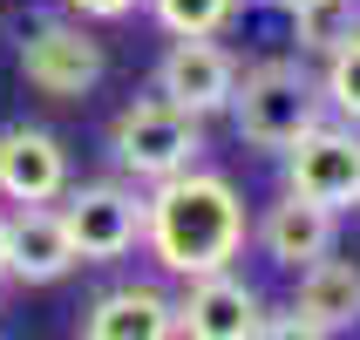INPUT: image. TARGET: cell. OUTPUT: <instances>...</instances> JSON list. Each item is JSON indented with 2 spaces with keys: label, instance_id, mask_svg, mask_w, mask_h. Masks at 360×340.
I'll list each match as a JSON object with an SVG mask.
<instances>
[{
  "label": "cell",
  "instance_id": "cell-1",
  "mask_svg": "<svg viewBox=\"0 0 360 340\" xmlns=\"http://www.w3.org/2000/svg\"><path fill=\"white\" fill-rule=\"evenodd\" d=\"M245 198L218 170H177L143 191V252L170 272V279H204V272H231L245 252Z\"/></svg>",
  "mask_w": 360,
  "mask_h": 340
},
{
  "label": "cell",
  "instance_id": "cell-2",
  "mask_svg": "<svg viewBox=\"0 0 360 340\" xmlns=\"http://www.w3.org/2000/svg\"><path fill=\"white\" fill-rule=\"evenodd\" d=\"M231 122H238L245 143L285 150V143H300L313 122H326V96L292 55H265V61H252L238 75V89H231Z\"/></svg>",
  "mask_w": 360,
  "mask_h": 340
},
{
  "label": "cell",
  "instance_id": "cell-3",
  "mask_svg": "<svg viewBox=\"0 0 360 340\" xmlns=\"http://www.w3.org/2000/svg\"><path fill=\"white\" fill-rule=\"evenodd\" d=\"M109 157L136 184H163L204 157V122L184 116L177 102H163V96H136L109 122Z\"/></svg>",
  "mask_w": 360,
  "mask_h": 340
},
{
  "label": "cell",
  "instance_id": "cell-4",
  "mask_svg": "<svg viewBox=\"0 0 360 340\" xmlns=\"http://www.w3.org/2000/svg\"><path fill=\"white\" fill-rule=\"evenodd\" d=\"M109 75V48L89 34V20L75 14H41L20 34V82L48 102H82Z\"/></svg>",
  "mask_w": 360,
  "mask_h": 340
},
{
  "label": "cell",
  "instance_id": "cell-5",
  "mask_svg": "<svg viewBox=\"0 0 360 340\" xmlns=\"http://www.w3.org/2000/svg\"><path fill=\"white\" fill-rule=\"evenodd\" d=\"M55 211L68 225V239H75L82 265H116V259H129L143 245V191L136 184H116V177L68 184Z\"/></svg>",
  "mask_w": 360,
  "mask_h": 340
},
{
  "label": "cell",
  "instance_id": "cell-6",
  "mask_svg": "<svg viewBox=\"0 0 360 340\" xmlns=\"http://www.w3.org/2000/svg\"><path fill=\"white\" fill-rule=\"evenodd\" d=\"M285 191L326 211L360 204V130L354 122H313L300 143H285Z\"/></svg>",
  "mask_w": 360,
  "mask_h": 340
},
{
  "label": "cell",
  "instance_id": "cell-7",
  "mask_svg": "<svg viewBox=\"0 0 360 340\" xmlns=\"http://www.w3.org/2000/svg\"><path fill=\"white\" fill-rule=\"evenodd\" d=\"M75 265H82L75 239H68V225H61L55 204H14L0 218V272L14 286H55Z\"/></svg>",
  "mask_w": 360,
  "mask_h": 340
},
{
  "label": "cell",
  "instance_id": "cell-8",
  "mask_svg": "<svg viewBox=\"0 0 360 340\" xmlns=\"http://www.w3.org/2000/svg\"><path fill=\"white\" fill-rule=\"evenodd\" d=\"M231 89H238V55L224 48L218 34L204 41H170L157 61V96L177 102L184 116H218V109H231Z\"/></svg>",
  "mask_w": 360,
  "mask_h": 340
},
{
  "label": "cell",
  "instance_id": "cell-9",
  "mask_svg": "<svg viewBox=\"0 0 360 340\" xmlns=\"http://www.w3.org/2000/svg\"><path fill=\"white\" fill-rule=\"evenodd\" d=\"M265 320L259 286H245L238 272H204V279H184L177 300V340H252Z\"/></svg>",
  "mask_w": 360,
  "mask_h": 340
},
{
  "label": "cell",
  "instance_id": "cell-10",
  "mask_svg": "<svg viewBox=\"0 0 360 340\" xmlns=\"http://www.w3.org/2000/svg\"><path fill=\"white\" fill-rule=\"evenodd\" d=\"M68 191V150L55 130L14 122L0 130V198L7 204H55Z\"/></svg>",
  "mask_w": 360,
  "mask_h": 340
},
{
  "label": "cell",
  "instance_id": "cell-11",
  "mask_svg": "<svg viewBox=\"0 0 360 340\" xmlns=\"http://www.w3.org/2000/svg\"><path fill=\"white\" fill-rule=\"evenodd\" d=\"M82 340H177V300H163L157 286H109L89 313Z\"/></svg>",
  "mask_w": 360,
  "mask_h": 340
},
{
  "label": "cell",
  "instance_id": "cell-12",
  "mask_svg": "<svg viewBox=\"0 0 360 340\" xmlns=\"http://www.w3.org/2000/svg\"><path fill=\"white\" fill-rule=\"evenodd\" d=\"M259 239H265V259H272V265L306 272L313 259H326V252H333V239H340V211L306 204V198H292V191H285V198L265 211Z\"/></svg>",
  "mask_w": 360,
  "mask_h": 340
},
{
  "label": "cell",
  "instance_id": "cell-13",
  "mask_svg": "<svg viewBox=\"0 0 360 340\" xmlns=\"http://www.w3.org/2000/svg\"><path fill=\"white\" fill-rule=\"evenodd\" d=\"M292 313L300 320H313L320 334H347V327H360V265L354 259H313L300 272V300H292Z\"/></svg>",
  "mask_w": 360,
  "mask_h": 340
},
{
  "label": "cell",
  "instance_id": "cell-14",
  "mask_svg": "<svg viewBox=\"0 0 360 340\" xmlns=\"http://www.w3.org/2000/svg\"><path fill=\"white\" fill-rule=\"evenodd\" d=\"M354 34H360V0H292L285 7V41H300V55H333Z\"/></svg>",
  "mask_w": 360,
  "mask_h": 340
},
{
  "label": "cell",
  "instance_id": "cell-15",
  "mask_svg": "<svg viewBox=\"0 0 360 340\" xmlns=\"http://www.w3.org/2000/svg\"><path fill=\"white\" fill-rule=\"evenodd\" d=\"M150 20H157L170 41H204V34H224L238 0H143Z\"/></svg>",
  "mask_w": 360,
  "mask_h": 340
},
{
  "label": "cell",
  "instance_id": "cell-16",
  "mask_svg": "<svg viewBox=\"0 0 360 340\" xmlns=\"http://www.w3.org/2000/svg\"><path fill=\"white\" fill-rule=\"evenodd\" d=\"M320 96H326V109H333L340 122H354V130H360V34H354V41H340V48L326 55Z\"/></svg>",
  "mask_w": 360,
  "mask_h": 340
},
{
  "label": "cell",
  "instance_id": "cell-17",
  "mask_svg": "<svg viewBox=\"0 0 360 340\" xmlns=\"http://www.w3.org/2000/svg\"><path fill=\"white\" fill-rule=\"evenodd\" d=\"M252 340H333V334H320V327H313V320H300V313H265Z\"/></svg>",
  "mask_w": 360,
  "mask_h": 340
},
{
  "label": "cell",
  "instance_id": "cell-18",
  "mask_svg": "<svg viewBox=\"0 0 360 340\" xmlns=\"http://www.w3.org/2000/svg\"><path fill=\"white\" fill-rule=\"evenodd\" d=\"M143 0H61V14H75V20H129Z\"/></svg>",
  "mask_w": 360,
  "mask_h": 340
},
{
  "label": "cell",
  "instance_id": "cell-19",
  "mask_svg": "<svg viewBox=\"0 0 360 340\" xmlns=\"http://www.w3.org/2000/svg\"><path fill=\"white\" fill-rule=\"evenodd\" d=\"M279 7H292V0H279Z\"/></svg>",
  "mask_w": 360,
  "mask_h": 340
},
{
  "label": "cell",
  "instance_id": "cell-20",
  "mask_svg": "<svg viewBox=\"0 0 360 340\" xmlns=\"http://www.w3.org/2000/svg\"><path fill=\"white\" fill-rule=\"evenodd\" d=\"M0 279H7V272H0Z\"/></svg>",
  "mask_w": 360,
  "mask_h": 340
}]
</instances>
